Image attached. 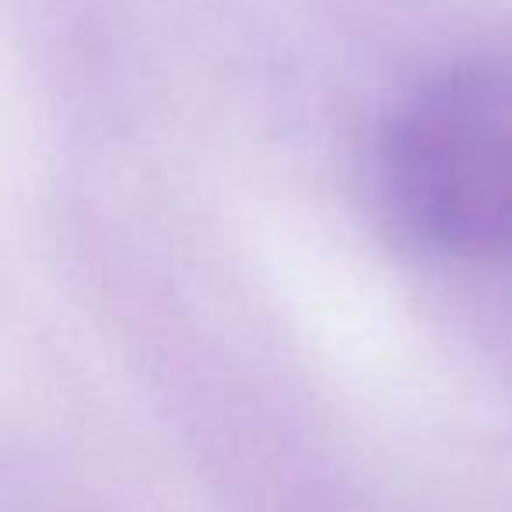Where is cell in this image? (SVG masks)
I'll return each instance as SVG.
<instances>
[{"label":"cell","mask_w":512,"mask_h":512,"mask_svg":"<svg viewBox=\"0 0 512 512\" xmlns=\"http://www.w3.org/2000/svg\"><path fill=\"white\" fill-rule=\"evenodd\" d=\"M379 186L397 225L463 260L512 253V64L442 67L404 95L379 141Z\"/></svg>","instance_id":"obj_1"}]
</instances>
